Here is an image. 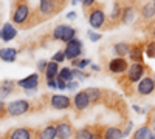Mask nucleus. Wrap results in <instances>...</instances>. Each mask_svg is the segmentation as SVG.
Listing matches in <instances>:
<instances>
[{"label":"nucleus","instance_id":"nucleus-36","mask_svg":"<svg viewBox=\"0 0 155 139\" xmlns=\"http://www.w3.org/2000/svg\"><path fill=\"white\" fill-rule=\"evenodd\" d=\"M47 65H48V62L47 60H39L37 62V70H39V73H45V70H47Z\"/></svg>","mask_w":155,"mask_h":139},{"label":"nucleus","instance_id":"nucleus-8","mask_svg":"<svg viewBox=\"0 0 155 139\" xmlns=\"http://www.w3.org/2000/svg\"><path fill=\"white\" fill-rule=\"evenodd\" d=\"M109 70L113 74H124L129 70V64L124 57H115L109 62Z\"/></svg>","mask_w":155,"mask_h":139},{"label":"nucleus","instance_id":"nucleus-27","mask_svg":"<svg viewBox=\"0 0 155 139\" xmlns=\"http://www.w3.org/2000/svg\"><path fill=\"white\" fill-rule=\"evenodd\" d=\"M93 127H82L74 133V139H92Z\"/></svg>","mask_w":155,"mask_h":139},{"label":"nucleus","instance_id":"nucleus-25","mask_svg":"<svg viewBox=\"0 0 155 139\" xmlns=\"http://www.w3.org/2000/svg\"><path fill=\"white\" fill-rule=\"evenodd\" d=\"M134 17H135V9L134 6H124L123 8V14H121V22L124 25H129L134 22Z\"/></svg>","mask_w":155,"mask_h":139},{"label":"nucleus","instance_id":"nucleus-19","mask_svg":"<svg viewBox=\"0 0 155 139\" xmlns=\"http://www.w3.org/2000/svg\"><path fill=\"white\" fill-rule=\"evenodd\" d=\"M37 139H56V124H50L39 131Z\"/></svg>","mask_w":155,"mask_h":139},{"label":"nucleus","instance_id":"nucleus-9","mask_svg":"<svg viewBox=\"0 0 155 139\" xmlns=\"http://www.w3.org/2000/svg\"><path fill=\"white\" fill-rule=\"evenodd\" d=\"M73 136V127L70 121H59L56 124V137L58 139H70Z\"/></svg>","mask_w":155,"mask_h":139},{"label":"nucleus","instance_id":"nucleus-38","mask_svg":"<svg viewBox=\"0 0 155 139\" xmlns=\"http://www.w3.org/2000/svg\"><path fill=\"white\" fill-rule=\"evenodd\" d=\"M132 127H134L132 122H127V124H126V128L123 130V137H127V136H129V133H130Z\"/></svg>","mask_w":155,"mask_h":139},{"label":"nucleus","instance_id":"nucleus-44","mask_svg":"<svg viewBox=\"0 0 155 139\" xmlns=\"http://www.w3.org/2000/svg\"><path fill=\"white\" fill-rule=\"evenodd\" d=\"M47 85H48L50 88H58V87H56V81H47Z\"/></svg>","mask_w":155,"mask_h":139},{"label":"nucleus","instance_id":"nucleus-47","mask_svg":"<svg viewBox=\"0 0 155 139\" xmlns=\"http://www.w3.org/2000/svg\"><path fill=\"white\" fill-rule=\"evenodd\" d=\"M79 2H82V0H71V5H78Z\"/></svg>","mask_w":155,"mask_h":139},{"label":"nucleus","instance_id":"nucleus-21","mask_svg":"<svg viewBox=\"0 0 155 139\" xmlns=\"http://www.w3.org/2000/svg\"><path fill=\"white\" fill-rule=\"evenodd\" d=\"M58 74H59V65L56 64V62H53V60L48 62L47 70H45V77H47V81H56Z\"/></svg>","mask_w":155,"mask_h":139},{"label":"nucleus","instance_id":"nucleus-2","mask_svg":"<svg viewBox=\"0 0 155 139\" xmlns=\"http://www.w3.org/2000/svg\"><path fill=\"white\" fill-rule=\"evenodd\" d=\"M30 108H31L30 100H27V99H16V100H12V102H9L6 105V115L12 116V118L22 116V115H25V113H28Z\"/></svg>","mask_w":155,"mask_h":139},{"label":"nucleus","instance_id":"nucleus-42","mask_svg":"<svg viewBox=\"0 0 155 139\" xmlns=\"http://www.w3.org/2000/svg\"><path fill=\"white\" fill-rule=\"evenodd\" d=\"M3 113H6V107L3 104V100H0V116H2Z\"/></svg>","mask_w":155,"mask_h":139},{"label":"nucleus","instance_id":"nucleus-33","mask_svg":"<svg viewBox=\"0 0 155 139\" xmlns=\"http://www.w3.org/2000/svg\"><path fill=\"white\" fill-rule=\"evenodd\" d=\"M144 51H146L147 57L153 59V57H155V42H150V43H147V45H146V48H144Z\"/></svg>","mask_w":155,"mask_h":139},{"label":"nucleus","instance_id":"nucleus-31","mask_svg":"<svg viewBox=\"0 0 155 139\" xmlns=\"http://www.w3.org/2000/svg\"><path fill=\"white\" fill-rule=\"evenodd\" d=\"M64 30H65V25H58V27L53 30V39H54V40H61V39H62Z\"/></svg>","mask_w":155,"mask_h":139},{"label":"nucleus","instance_id":"nucleus-15","mask_svg":"<svg viewBox=\"0 0 155 139\" xmlns=\"http://www.w3.org/2000/svg\"><path fill=\"white\" fill-rule=\"evenodd\" d=\"M19 51L16 48H0V60L8 62V64H12L16 62Z\"/></svg>","mask_w":155,"mask_h":139},{"label":"nucleus","instance_id":"nucleus-20","mask_svg":"<svg viewBox=\"0 0 155 139\" xmlns=\"http://www.w3.org/2000/svg\"><path fill=\"white\" fill-rule=\"evenodd\" d=\"M141 16L147 20L155 17V0H149L147 3L143 5V8H141Z\"/></svg>","mask_w":155,"mask_h":139},{"label":"nucleus","instance_id":"nucleus-17","mask_svg":"<svg viewBox=\"0 0 155 139\" xmlns=\"http://www.w3.org/2000/svg\"><path fill=\"white\" fill-rule=\"evenodd\" d=\"M31 137H33V130L28 127L14 128L9 134V139H31Z\"/></svg>","mask_w":155,"mask_h":139},{"label":"nucleus","instance_id":"nucleus-35","mask_svg":"<svg viewBox=\"0 0 155 139\" xmlns=\"http://www.w3.org/2000/svg\"><path fill=\"white\" fill-rule=\"evenodd\" d=\"M87 36H88V39L92 40V42H98V40H101V39H102V36H101L99 33H93L92 30H90V31L87 33Z\"/></svg>","mask_w":155,"mask_h":139},{"label":"nucleus","instance_id":"nucleus-5","mask_svg":"<svg viewBox=\"0 0 155 139\" xmlns=\"http://www.w3.org/2000/svg\"><path fill=\"white\" fill-rule=\"evenodd\" d=\"M144 71H146V67L144 64H132L127 70V81L130 84H138L144 76Z\"/></svg>","mask_w":155,"mask_h":139},{"label":"nucleus","instance_id":"nucleus-3","mask_svg":"<svg viewBox=\"0 0 155 139\" xmlns=\"http://www.w3.org/2000/svg\"><path fill=\"white\" fill-rule=\"evenodd\" d=\"M30 6H28V3L27 2H20L16 8H14V11H12V16H11V20H12V23H16V25H22V23H25L28 20V17H30Z\"/></svg>","mask_w":155,"mask_h":139},{"label":"nucleus","instance_id":"nucleus-26","mask_svg":"<svg viewBox=\"0 0 155 139\" xmlns=\"http://www.w3.org/2000/svg\"><path fill=\"white\" fill-rule=\"evenodd\" d=\"M58 77L62 79L64 82H71L74 79V74H73V68H68V67H64L59 70V74H58Z\"/></svg>","mask_w":155,"mask_h":139},{"label":"nucleus","instance_id":"nucleus-16","mask_svg":"<svg viewBox=\"0 0 155 139\" xmlns=\"http://www.w3.org/2000/svg\"><path fill=\"white\" fill-rule=\"evenodd\" d=\"M85 93H87V96H88V99H90V104H93V105L99 104L101 100H102V97H104V91L99 90V88H96V87L87 88Z\"/></svg>","mask_w":155,"mask_h":139},{"label":"nucleus","instance_id":"nucleus-23","mask_svg":"<svg viewBox=\"0 0 155 139\" xmlns=\"http://www.w3.org/2000/svg\"><path fill=\"white\" fill-rule=\"evenodd\" d=\"M113 51H115L116 57H124V56H129V51H130V45L126 43V42L115 43V45H113Z\"/></svg>","mask_w":155,"mask_h":139},{"label":"nucleus","instance_id":"nucleus-14","mask_svg":"<svg viewBox=\"0 0 155 139\" xmlns=\"http://www.w3.org/2000/svg\"><path fill=\"white\" fill-rule=\"evenodd\" d=\"M143 54H144V45L143 43L130 45L129 57H130V60H134V64H143Z\"/></svg>","mask_w":155,"mask_h":139},{"label":"nucleus","instance_id":"nucleus-49","mask_svg":"<svg viewBox=\"0 0 155 139\" xmlns=\"http://www.w3.org/2000/svg\"><path fill=\"white\" fill-rule=\"evenodd\" d=\"M152 79H153V84H155V76H153V77H152Z\"/></svg>","mask_w":155,"mask_h":139},{"label":"nucleus","instance_id":"nucleus-10","mask_svg":"<svg viewBox=\"0 0 155 139\" xmlns=\"http://www.w3.org/2000/svg\"><path fill=\"white\" fill-rule=\"evenodd\" d=\"M17 85L20 88H23L25 91H34L37 85H39V74L37 73H33L30 76H27L25 79H20L17 81Z\"/></svg>","mask_w":155,"mask_h":139},{"label":"nucleus","instance_id":"nucleus-18","mask_svg":"<svg viewBox=\"0 0 155 139\" xmlns=\"http://www.w3.org/2000/svg\"><path fill=\"white\" fill-rule=\"evenodd\" d=\"M16 85H17V82H14V81H5L2 85H0V100L6 99L12 91H14Z\"/></svg>","mask_w":155,"mask_h":139},{"label":"nucleus","instance_id":"nucleus-34","mask_svg":"<svg viewBox=\"0 0 155 139\" xmlns=\"http://www.w3.org/2000/svg\"><path fill=\"white\" fill-rule=\"evenodd\" d=\"M51 60L56 62V64H61V62L67 60V59H65V54H64V51H56V53H54V56L51 57Z\"/></svg>","mask_w":155,"mask_h":139},{"label":"nucleus","instance_id":"nucleus-39","mask_svg":"<svg viewBox=\"0 0 155 139\" xmlns=\"http://www.w3.org/2000/svg\"><path fill=\"white\" fill-rule=\"evenodd\" d=\"M78 87H79V82H78V81H71V82L67 84V90H76Z\"/></svg>","mask_w":155,"mask_h":139},{"label":"nucleus","instance_id":"nucleus-11","mask_svg":"<svg viewBox=\"0 0 155 139\" xmlns=\"http://www.w3.org/2000/svg\"><path fill=\"white\" fill-rule=\"evenodd\" d=\"M39 11L44 17H48L51 14L58 12V5L56 0H39Z\"/></svg>","mask_w":155,"mask_h":139},{"label":"nucleus","instance_id":"nucleus-40","mask_svg":"<svg viewBox=\"0 0 155 139\" xmlns=\"http://www.w3.org/2000/svg\"><path fill=\"white\" fill-rule=\"evenodd\" d=\"M96 3V0H82V6L87 9V8H90V6H93Z\"/></svg>","mask_w":155,"mask_h":139},{"label":"nucleus","instance_id":"nucleus-22","mask_svg":"<svg viewBox=\"0 0 155 139\" xmlns=\"http://www.w3.org/2000/svg\"><path fill=\"white\" fill-rule=\"evenodd\" d=\"M132 139H152V131H150L149 124H146V125H143V127L137 128V131L134 133V137Z\"/></svg>","mask_w":155,"mask_h":139},{"label":"nucleus","instance_id":"nucleus-32","mask_svg":"<svg viewBox=\"0 0 155 139\" xmlns=\"http://www.w3.org/2000/svg\"><path fill=\"white\" fill-rule=\"evenodd\" d=\"M92 139H104V128H102L101 125H95L93 127Z\"/></svg>","mask_w":155,"mask_h":139},{"label":"nucleus","instance_id":"nucleus-7","mask_svg":"<svg viewBox=\"0 0 155 139\" xmlns=\"http://www.w3.org/2000/svg\"><path fill=\"white\" fill-rule=\"evenodd\" d=\"M137 91L140 96H149L155 91V84H153V79L149 77V76H146V77H143L138 85H137Z\"/></svg>","mask_w":155,"mask_h":139},{"label":"nucleus","instance_id":"nucleus-45","mask_svg":"<svg viewBox=\"0 0 155 139\" xmlns=\"http://www.w3.org/2000/svg\"><path fill=\"white\" fill-rule=\"evenodd\" d=\"M150 131H152V139H155V124L152 125V128H150Z\"/></svg>","mask_w":155,"mask_h":139},{"label":"nucleus","instance_id":"nucleus-24","mask_svg":"<svg viewBox=\"0 0 155 139\" xmlns=\"http://www.w3.org/2000/svg\"><path fill=\"white\" fill-rule=\"evenodd\" d=\"M104 139H123V130L120 127L104 128Z\"/></svg>","mask_w":155,"mask_h":139},{"label":"nucleus","instance_id":"nucleus-30","mask_svg":"<svg viewBox=\"0 0 155 139\" xmlns=\"http://www.w3.org/2000/svg\"><path fill=\"white\" fill-rule=\"evenodd\" d=\"M121 14H123V6L118 3V2H115L113 3V9H112V14H110V17H112V20H121Z\"/></svg>","mask_w":155,"mask_h":139},{"label":"nucleus","instance_id":"nucleus-48","mask_svg":"<svg viewBox=\"0 0 155 139\" xmlns=\"http://www.w3.org/2000/svg\"><path fill=\"white\" fill-rule=\"evenodd\" d=\"M152 36H153V42H155V25L152 27Z\"/></svg>","mask_w":155,"mask_h":139},{"label":"nucleus","instance_id":"nucleus-46","mask_svg":"<svg viewBox=\"0 0 155 139\" xmlns=\"http://www.w3.org/2000/svg\"><path fill=\"white\" fill-rule=\"evenodd\" d=\"M90 67H92L93 71H99V67H98V65H90Z\"/></svg>","mask_w":155,"mask_h":139},{"label":"nucleus","instance_id":"nucleus-43","mask_svg":"<svg viewBox=\"0 0 155 139\" xmlns=\"http://www.w3.org/2000/svg\"><path fill=\"white\" fill-rule=\"evenodd\" d=\"M67 19H70V20H74V19H76V12H74V11L68 12V14H67Z\"/></svg>","mask_w":155,"mask_h":139},{"label":"nucleus","instance_id":"nucleus-13","mask_svg":"<svg viewBox=\"0 0 155 139\" xmlns=\"http://www.w3.org/2000/svg\"><path fill=\"white\" fill-rule=\"evenodd\" d=\"M16 36H17V30L14 28V25L11 22L3 23L2 30H0V39L3 42H11L12 39H16Z\"/></svg>","mask_w":155,"mask_h":139},{"label":"nucleus","instance_id":"nucleus-29","mask_svg":"<svg viewBox=\"0 0 155 139\" xmlns=\"http://www.w3.org/2000/svg\"><path fill=\"white\" fill-rule=\"evenodd\" d=\"M71 65H73V68H78V70H84L85 67H88V65H92V59H74V60H71Z\"/></svg>","mask_w":155,"mask_h":139},{"label":"nucleus","instance_id":"nucleus-12","mask_svg":"<svg viewBox=\"0 0 155 139\" xmlns=\"http://www.w3.org/2000/svg\"><path fill=\"white\" fill-rule=\"evenodd\" d=\"M73 105H74V108H76L78 111H82V110H85V108L90 105V99H88L85 90H81V91H78V93L74 94V97H73Z\"/></svg>","mask_w":155,"mask_h":139},{"label":"nucleus","instance_id":"nucleus-28","mask_svg":"<svg viewBox=\"0 0 155 139\" xmlns=\"http://www.w3.org/2000/svg\"><path fill=\"white\" fill-rule=\"evenodd\" d=\"M74 36H76V30H74V28H71V27H68V25H65V30H64V36H62L61 42L68 43L70 40H73V39H74Z\"/></svg>","mask_w":155,"mask_h":139},{"label":"nucleus","instance_id":"nucleus-41","mask_svg":"<svg viewBox=\"0 0 155 139\" xmlns=\"http://www.w3.org/2000/svg\"><path fill=\"white\" fill-rule=\"evenodd\" d=\"M132 108L138 113V115H144V113H146V110H144V108H141V107H138V105H134Z\"/></svg>","mask_w":155,"mask_h":139},{"label":"nucleus","instance_id":"nucleus-4","mask_svg":"<svg viewBox=\"0 0 155 139\" xmlns=\"http://www.w3.org/2000/svg\"><path fill=\"white\" fill-rule=\"evenodd\" d=\"M82 46H84L82 40L76 39V37H74L73 40H70L68 43H65V49H64L65 59H68V60H74V59H78V57L82 54Z\"/></svg>","mask_w":155,"mask_h":139},{"label":"nucleus","instance_id":"nucleus-1","mask_svg":"<svg viewBox=\"0 0 155 139\" xmlns=\"http://www.w3.org/2000/svg\"><path fill=\"white\" fill-rule=\"evenodd\" d=\"M88 23L93 30H99L104 27L106 23V12L102 9V5L95 3L92 6V9L88 11Z\"/></svg>","mask_w":155,"mask_h":139},{"label":"nucleus","instance_id":"nucleus-6","mask_svg":"<svg viewBox=\"0 0 155 139\" xmlns=\"http://www.w3.org/2000/svg\"><path fill=\"white\" fill-rule=\"evenodd\" d=\"M50 105L54 110H68L71 107V99L65 94H53L50 97Z\"/></svg>","mask_w":155,"mask_h":139},{"label":"nucleus","instance_id":"nucleus-37","mask_svg":"<svg viewBox=\"0 0 155 139\" xmlns=\"http://www.w3.org/2000/svg\"><path fill=\"white\" fill-rule=\"evenodd\" d=\"M56 87H58V90H67V82H64L62 79H59V77H56Z\"/></svg>","mask_w":155,"mask_h":139}]
</instances>
